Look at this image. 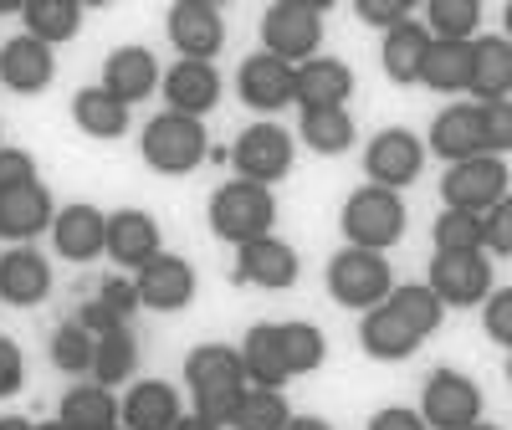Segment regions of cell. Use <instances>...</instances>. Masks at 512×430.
Masks as SVG:
<instances>
[{
	"mask_svg": "<svg viewBox=\"0 0 512 430\" xmlns=\"http://www.w3.org/2000/svg\"><path fill=\"white\" fill-rule=\"evenodd\" d=\"M185 384L195 395V415L226 425L236 400L246 395V369H241V349H226V343H200L185 359Z\"/></svg>",
	"mask_w": 512,
	"mask_h": 430,
	"instance_id": "6da1fadb",
	"label": "cell"
},
{
	"mask_svg": "<svg viewBox=\"0 0 512 430\" xmlns=\"http://www.w3.org/2000/svg\"><path fill=\"white\" fill-rule=\"evenodd\" d=\"M139 154L154 175H195V169L216 154L210 149V134L200 118H185V113H154L139 134Z\"/></svg>",
	"mask_w": 512,
	"mask_h": 430,
	"instance_id": "7a4b0ae2",
	"label": "cell"
},
{
	"mask_svg": "<svg viewBox=\"0 0 512 430\" xmlns=\"http://www.w3.org/2000/svg\"><path fill=\"white\" fill-rule=\"evenodd\" d=\"M277 226V195L267 185H251V180H231L210 195V231L231 246L246 241H262Z\"/></svg>",
	"mask_w": 512,
	"mask_h": 430,
	"instance_id": "3957f363",
	"label": "cell"
},
{
	"mask_svg": "<svg viewBox=\"0 0 512 430\" xmlns=\"http://www.w3.org/2000/svg\"><path fill=\"white\" fill-rule=\"evenodd\" d=\"M323 47V6L318 0H277L262 16V52L282 57L287 67L313 62Z\"/></svg>",
	"mask_w": 512,
	"mask_h": 430,
	"instance_id": "277c9868",
	"label": "cell"
},
{
	"mask_svg": "<svg viewBox=\"0 0 512 430\" xmlns=\"http://www.w3.org/2000/svg\"><path fill=\"white\" fill-rule=\"evenodd\" d=\"M395 292V267L384 262V251H359V246H344L328 262V297L344 308H379L384 297Z\"/></svg>",
	"mask_w": 512,
	"mask_h": 430,
	"instance_id": "5b68a950",
	"label": "cell"
},
{
	"mask_svg": "<svg viewBox=\"0 0 512 430\" xmlns=\"http://www.w3.org/2000/svg\"><path fill=\"white\" fill-rule=\"evenodd\" d=\"M405 200H400V190H379V185H364V190H354L349 195V205H344V236H349V246H359V251H390L400 236H405Z\"/></svg>",
	"mask_w": 512,
	"mask_h": 430,
	"instance_id": "8992f818",
	"label": "cell"
},
{
	"mask_svg": "<svg viewBox=\"0 0 512 430\" xmlns=\"http://www.w3.org/2000/svg\"><path fill=\"white\" fill-rule=\"evenodd\" d=\"M507 190H512V169L507 159H492V154L446 164V180H441L446 210H472V215H487L492 205H502Z\"/></svg>",
	"mask_w": 512,
	"mask_h": 430,
	"instance_id": "52a82bcc",
	"label": "cell"
},
{
	"mask_svg": "<svg viewBox=\"0 0 512 430\" xmlns=\"http://www.w3.org/2000/svg\"><path fill=\"white\" fill-rule=\"evenodd\" d=\"M425 287H431L446 308H482L492 297V262H487V251H436Z\"/></svg>",
	"mask_w": 512,
	"mask_h": 430,
	"instance_id": "ba28073f",
	"label": "cell"
},
{
	"mask_svg": "<svg viewBox=\"0 0 512 430\" xmlns=\"http://www.w3.org/2000/svg\"><path fill=\"white\" fill-rule=\"evenodd\" d=\"M231 164H236V180H251V185H277L287 180V169H292V134L282 123L262 118V123H251L241 128V139L231 149Z\"/></svg>",
	"mask_w": 512,
	"mask_h": 430,
	"instance_id": "9c48e42d",
	"label": "cell"
},
{
	"mask_svg": "<svg viewBox=\"0 0 512 430\" xmlns=\"http://www.w3.org/2000/svg\"><path fill=\"white\" fill-rule=\"evenodd\" d=\"M420 420L431 430H466L482 420V390L472 374L461 369H436L420 390Z\"/></svg>",
	"mask_w": 512,
	"mask_h": 430,
	"instance_id": "30bf717a",
	"label": "cell"
},
{
	"mask_svg": "<svg viewBox=\"0 0 512 430\" xmlns=\"http://www.w3.org/2000/svg\"><path fill=\"white\" fill-rule=\"evenodd\" d=\"M425 169V144L410 134V128H379L364 149V175L379 190H405L420 180Z\"/></svg>",
	"mask_w": 512,
	"mask_h": 430,
	"instance_id": "8fae6325",
	"label": "cell"
},
{
	"mask_svg": "<svg viewBox=\"0 0 512 430\" xmlns=\"http://www.w3.org/2000/svg\"><path fill=\"white\" fill-rule=\"evenodd\" d=\"M164 31L175 41L180 62H210L226 47V16H221V6H210V0H180V6H169Z\"/></svg>",
	"mask_w": 512,
	"mask_h": 430,
	"instance_id": "7c38bea8",
	"label": "cell"
},
{
	"mask_svg": "<svg viewBox=\"0 0 512 430\" xmlns=\"http://www.w3.org/2000/svg\"><path fill=\"white\" fill-rule=\"evenodd\" d=\"M134 287H139V303L154 308V313H185L195 303V267L175 251H159L149 267L134 272Z\"/></svg>",
	"mask_w": 512,
	"mask_h": 430,
	"instance_id": "4fadbf2b",
	"label": "cell"
},
{
	"mask_svg": "<svg viewBox=\"0 0 512 430\" xmlns=\"http://www.w3.org/2000/svg\"><path fill=\"white\" fill-rule=\"evenodd\" d=\"M164 251V231H159V221L149 210H113L108 215V262L113 267H123V272H139V267H149L154 256Z\"/></svg>",
	"mask_w": 512,
	"mask_h": 430,
	"instance_id": "5bb4252c",
	"label": "cell"
},
{
	"mask_svg": "<svg viewBox=\"0 0 512 430\" xmlns=\"http://www.w3.org/2000/svg\"><path fill=\"white\" fill-rule=\"evenodd\" d=\"M52 251L62 262H98L108 256V215L98 205H62L52 221Z\"/></svg>",
	"mask_w": 512,
	"mask_h": 430,
	"instance_id": "9a60e30c",
	"label": "cell"
},
{
	"mask_svg": "<svg viewBox=\"0 0 512 430\" xmlns=\"http://www.w3.org/2000/svg\"><path fill=\"white\" fill-rule=\"evenodd\" d=\"M292 88H297V67H287V62L272 57V52H251V57L241 62V72H236V93H241V103L256 108V113L287 108V103H292Z\"/></svg>",
	"mask_w": 512,
	"mask_h": 430,
	"instance_id": "2e32d148",
	"label": "cell"
},
{
	"mask_svg": "<svg viewBox=\"0 0 512 430\" xmlns=\"http://www.w3.org/2000/svg\"><path fill=\"white\" fill-rule=\"evenodd\" d=\"M57 77V62H52V47H41L36 36H11L6 47H0V88H11L21 98H36L47 93Z\"/></svg>",
	"mask_w": 512,
	"mask_h": 430,
	"instance_id": "e0dca14e",
	"label": "cell"
},
{
	"mask_svg": "<svg viewBox=\"0 0 512 430\" xmlns=\"http://www.w3.org/2000/svg\"><path fill=\"white\" fill-rule=\"evenodd\" d=\"M47 297H52V262L36 246H16L0 256V303L41 308Z\"/></svg>",
	"mask_w": 512,
	"mask_h": 430,
	"instance_id": "ac0fdd59",
	"label": "cell"
},
{
	"mask_svg": "<svg viewBox=\"0 0 512 430\" xmlns=\"http://www.w3.org/2000/svg\"><path fill=\"white\" fill-rule=\"evenodd\" d=\"M159 93L169 103V113H185V118H205L210 108L221 103V72L210 62H175L164 72Z\"/></svg>",
	"mask_w": 512,
	"mask_h": 430,
	"instance_id": "d6986e66",
	"label": "cell"
},
{
	"mask_svg": "<svg viewBox=\"0 0 512 430\" xmlns=\"http://www.w3.org/2000/svg\"><path fill=\"white\" fill-rule=\"evenodd\" d=\"M236 282L267 287V292L292 287V282H297V251H292L282 236H262V241L236 246Z\"/></svg>",
	"mask_w": 512,
	"mask_h": 430,
	"instance_id": "ffe728a7",
	"label": "cell"
},
{
	"mask_svg": "<svg viewBox=\"0 0 512 430\" xmlns=\"http://www.w3.org/2000/svg\"><path fill=\"white\" fill-rule=\"evenodd\" d=\"M354 93V67L344 57H313L297 67V88H292V103L313 113V108H344Z\"/></svg>",
	"mask_w": 512,
	"mask_h": 430,
	"instance_id": "44dd1931",
	"label": "cell"
},
{
	"mask_svg": "<svg viewBox=\"0 0 512 430\" xmlns=\"http://www.w3.org/2000/svg\"><path fill=\"white\" fill-rule=\"evenodd\" d=\"M359 343H364V354H369V359H379V364H400V359H410V354L420 349V333H415V323H410L405 313L390 308V297H384L379 308L364 313V323H359Z\"/></svg>",
	"mask_w": 512,
	"mask_h": 430,
	"instance_id": "7402d4cb",
	"label": "cell"
},
{
	"mask_svg": "<svg viewBox=\"0 0 512 430\" xmlns=\"http://www.w3.org/2000/svg\"><path fill=\"white\" fill-rule=\"evenodd\" d=\"M159 82H164V77H159V62H154L149 47H118V52H108V62H103V93H113L123 108L144 103Z\"/></svg>",
	"mask_w": 512,
	"mask_h": 430,
	"instance_id": "603a6c76",
	"label": "cell"
},
{
	"mask_svg": "<svg viewBox=\"0 0 512 430\" xmlns=\"http://www.w3.org/2000/svg\"><path fill=\"white\" fill-rule=\"evenodd\" d=\"M241 369H246V384H256V390H282V384L292 379L287 354H282V323H251L246 328Z\"/></svg>",
	"mask_w": 512,
	"mask_h": 430,
	"instance_id": "cb8c5ba5",
	"label": "cell"
},
{
	"mask_svg": "<svg viewBox=\"0 0 512 430\" xmlns=\"http://www.w3.org/2000/svg\"><path fill=\"white\" fill-rule=\"evenodd\" d=\"M466 93L477 103H507L512 98V41L507 36H477L472 41V77Z\"/></svg>",
	"mask_w": 512,
	"mask_h": 430,
	"instance_id": "d4e9b609",
	"label": "cell"
},
{
	"mask_svg": "<svg viewBox=\"0 0 512 430\" xmlns=\"http://www.w3.org/2000/svg\"><path fill=\"white\" fill-rule=\"evenodd\" d=\"M57 221V210H52V190L47 185H21L11 195H0V236L6 241H36V236H47Z\"/></svg>",
	"mask_w": 512,
	"mask_h": 430,
	"instance_id": "484cf974",
	"label": "cell"
},
{
	"mask_svg": "<svg viewBox=\"0 0 512 430\" xmlns=\"http://www.w3.org/2000/svg\"><path fill=\"white\" fill-rule=\"evenodd\" d=\"M425 149L441 154L446 164H461V159L487 154V149H482V118H477V103L441 108L436 123H431V134H425Z\"/></svg>",
	"mask_w": 512,
	"mask_h": 430,
	"instance_id": "4316f807",
	"label": "cell"
},
{
	"mask_svg": "<svg viewBox=\"0 0 512 430\" xmlns=\"http://www.w3.org/2000/svg\"><path fill=\"white\" fill-rule=\"evenodd\" d=\"M180 415H185V410H180L175 384H164V379H134V390L123 395L118 425H123V430H175Z\"/></svg>",
	"mask_w": 512,
	"mask_h": 430,
	"instance_id": "83f0119b",
	"label": "cell"
},
{
	"mask_svg": "<svg viewBox=\"0 0 512 430\" xmlns=\"http://www.w3.org/2000/svg\"><path fill=\"white\" fill-rule=\"evenodd\" d=\"M425 52H431V31H425L415 16H410V21H400V26H390V31H384V47H379L384 77H390V82H400V88L420 82Z\"/></svg>",
	"mask_w": 512,
	"mask_h": 430,
	"instance_id": "f1b7e54d",
	"label": "cell"
},
{
	"mask_svg": "<svg viewBox=\"0 0 512 430\" xmlns=\"http://www.w3.org/2000/svg\"><path fill=\"white\" fill-rule=\"evenodd\" d=\"M118 415H123V400H113V390H103V384H72L57 410V420L72 430H113Z\"/></svg>",
	"mask_w": 512,
	"mask_h": 430,
	"instance_id": "f546056e",
	"label": "cell"
},
{
	"mask_svg": "<svg viewBox=\"0 0 512 430\" xmlns=\"http://www.w3.org/2000/svg\"><path fill=\"white\" fill-rule=\"evenodd\" d=\"M21 26L41 47H62V41H72L82 31V0H26Z\"/></svg>",
	"mask_w": 512,
	"mask_h": 430,
	"instance_id": "4dcf8cb0",
	"label": "cell"
},
{
	"mask_svg": "<svg viewBox=\"0 0 512 430\" xmlns=\"http://www.w3.org/2000/svg\"><path fill=\"white\" fill-rule=\"evenodd\" d=\"M72 123H77L88 139L113 144V139L128 134V108H123L113 93H103V82H98V88H82V93L72 98Z\"/></svg>",
	"mask_w": 512,
	"mask_h": 430,
	"instance_id": "1f68e13d",
	"label": "cell"
},
{
	"mask_svg": "<svg viewBox=\"0 0 512 430\" xmlns=\"http://www.w3.org/2000/svg\"><path fill=\"white\" fill-rule=\"evenodd\" d=\"M466 77H472V41H431L420 67V82L431 93H466Z\"/></svg>",
	"mask_w": 512,
	"mask_h": 430,
	"instance_id": "d6a6232c",
	"label": "cell"
},
{
	"mask_svg": "<svg viewBox=\"0 0 512 430\" xmlns=\"http://www.w3.org/2000/svg\"><path fill=\"white\" fill-rule=\"evenodd\" d=\"M297 134H303V144L313 154L333 159V154L354 149V118H349V108H313L297 118Z\"/></svg>",
	"mask_w": 512,
	"mask_h": 430,
	"instance_id": "836d02e7",
	"label": "cell"
},
{
	"mask_svg": "<svg viewBox=\"0 0 512 430\" xmlns=\"http://www.w3.org/2000/svg\"><path fill=\"white\" fill-rule=\"evenodd\" d=\"M139 369V338L118 328L108 338H98V354H93V384H103V390H123L128 379H134Z\"/></svg>",
	"mask_w": 512,
	"mask_h": 430,
	"instance_id": "e575fe53",
	"label": "cell"
},
{
	"mask_svg": "<svg viewBox=\"0 0 512 430\" xmlns=\"http://www.w3.org/2000/svg\"><path fill=\"white\" fill-rule=\"evenodd\" d=\"M431 41H477L482 31V0H431L425 6Z\"/></svg>",
	"mask_w": 512,
	"mask_h": 430,
	"instance_id": "d590c367",
	"label": "cell"
},
{
	"mask_svg": "<svg viewBox=\"0 0 512 430\" xmlns=\"http://www.w3.org/2000/svg\"><path fill=\"white\" fill-rule=\"evenodd\" d=\"M292 420V405L282 400V390H256V384H246V395L236 400L231 410V430H287Z\"/></svg>",
	"mask_w": 512,
	"mask_h": 430,
	"instance_id": "8d00e7d4",
	"label": "cell"
},
{
	"mask_svg": "<svg viewBox=\"0 0 512 430\" xmlns=\"http://www.w3.org/2000/svg\"><path fill=\"white\" fill-rule=\"evenodd\" d=\"M390 308L395 313H405L410 323H415V333L420 338H431L436 328H441V318H446V303H441V297L431 292V287H425V282H395V292H390Z\"/></svg>",
	"mask_w": 512,
	"mask_h": 430,
	"instance_id": "74e56055",
	"label": "cell"
},
{
	"mask_svg": "<svg viewBox=\"0 0 512 430\" xmlns=\"http://www.w3.org/2000/svg\"><path fill=\"white\" fill-rule=\"evenodd\" d=\"M282 354L292 374H313L328 359V338L318 323H282Z\"/></svg>",
	"mask_w": 512,
	"mask_h": 430,
	"instance_id": "f35d334b",
	"label": "cell"
},
{
	"mask_svg": "<svg viewBox=\"0 0 512 430\" xmlns=\"http://www.w3.org/2000/svg\"><path fill=\"white\" fill-rule=\"evenodd\" d=\"M431 236H436V251H487V226L472 210H441Z\"/></svg>",
	"mask_w": 512,
	"mask_h": 430,
	"instance_id": "ab89813d",
	"label": "cell"
},
{
	"mask_svg": "<svg viewBox=\"0 0 512 430\" xmlns=\"http://www.w3.org/2000/svg\"><path fill=\"white\" fill-rule=\"evenodd\" d=\"M93 354H98V338L82 328L77 318L52 333V364L62 374H93Z\"/></svg>",
	"mask_w": 512,
	"mask_h": 430,
	"instance_id": "60d3db41",
	"label": "cell"
},
{
	"mask_svg": "<svg viewBox=\"0 0 512 430\" xmlns=\"http://www.w3.org/2000/svg\"><path fill=\"white\" fill-rule=\"evenodd\" d=\"M477 118H482V149L492 159H507V149H512V103H477Z\"/></svg>",
	"mask_w": 512,
	"mask_h": 430,
	"instance_id": "b9f144b4",
	"label": "cell"
},
{
	"mask_svg": "<svg viewBox=\"0 0 512 430\" xmlns=\"http://www.w3.org/2000/svg\"><path fill=\"white\" fill-rule=\"evenodd\" d=\"M482 333L512 349V287H492V297L482 303Z\"/></svg>",
	"mask_w": 512,
	"mask_h": 430,
	"instance_id": "7bdbcfd3",
	"label": "cell"
},
{
	"mask_svg": "<svg viewBox=\"0 0 512 430\" xmlns=\"http://www.w3.org/2000/svg\"><path fill=\"white\" fill-rule=\"evenodd\" d=\"M21 185H36V159L26 149H0V195H11Z\"/></svg>",
	"mask_w": 512,
	"mask_h": 430,
	"instance_id": "ee69618b",
	"label": "cell"
},
{
	"mask_svg": "<svg viewBox=\"0 0 512 430\" xmlns=\"http://www.w3.org/2000/svg\"><path fill=\"white\" fill-rule=\"evenodd\" d=\"M482 226H487V251L492 256H512V195L482 215Z\"/></svg>",
	"mask_w": 512,
	"mask_h": 430,
	"instance_id": "f6af8a7d",
	"label": "cell"
},
{
	"mask_svg": "<svg viewBox=\"0 0 512 430\" xmlns=\"http://www.w3.org/2000/svg\"><path fill=\"white\" fill-rule=\"evenodd\" d=\"M354 11H359V21H369V26H384V31L415 16V6H410V0H359Z\"/></svg>",
	"mask_w": 512,
	"mask_h": 430,
	"instance_id": "bcb514c9",
	"label": "cell"
},
{
	"mask_svg": "<svg viewBox=\"0 0 512 430\" xmlns=\"http://www.w3.org/2000/svg\"><path fill=\"white\" fill-rule=\"evenodd\" d=\"M77 323L88 328L93 338H108V333L128 328V323H123V318H118V313H113V308L103 303V297H93V303H82V308H77Z\"/></svg>",
	"mask_w": 512,
	"mask_h": 430,
	"instance_id": "7dc6e473",
	"label": "cell"
},
{
	"mask_svg": "<svg viewBox=\"0 0 512 430\" xmlns=\"http://www.w3.org/2000/svg\"><path fill=\"white\" fill-rule=\"evenodd\" d=\"M21 379H26V359L11 338H0V400H11L21 390Z\"/></svg>",
	"mask_w": 512,
	"mask_h": 430,
	"instance_id": "c3c4849f",
	"label": "cell"
},
{
	"mask_svg": "<svg viewBox=\"0 0 512 430\" xmlns=\"http://www.w3.org/2000/svg\"><path fill=\"white\" fill-rule=\"evenodd\" d=\"M98 297H103V303H108V308H113V313H118L123 323H128V318H134V308H144V303H139V287H134V282H128V277H108Z\"/></svg>",
	"mask_w": 512,
	"mask_h": 430,
	"instance_id": "681fc988",
	"label": "cell"
},
{
	"mask_svg": "<svg viewBox=\"0 0 512 430\" xmlns=\"http://www.w3.org/2000/svg\"><path fill=\"white\" fill-rule=\"evenodd\" d=\"M369 430H431V425H425L420 410H410V405H384V410H374Z\"/></svg>",
	"mask_w": 512,
	"mask_h": 430,
	"instance_id": "f907efd6",
	"label": "cell"
},
{
	"mask_svg": "<svg viewBox=\"0 0 512 430\" xmlns=\"http://www.w3.org/2000/svg\"><path fill=\"white\" fill-rule=\"evenodd\" d=\"M287 430H333V425H328L323 415H292V420H287Z\"/></svg>",
	"mask_w": 512,
	"mask_h": 430,
	"instance_id": "816d5d0a",
	"label": "cell"
},
{
	"mask_svg": "<svg viewBox=\"0 0 512 430\" xmlns=\"http://www.w3.org/2000/svg\"><path fill=\"white\" fill-rule=\"evenodd\" d=\"M175 430H226V425L205 420V415H180V420H175Z\"/></svg>",
	"mask_w": 512,
	"mask_h": 430,
	"instance_id": "f5cc1de1",
	"label": "cell"
},
{
	"mask_svg": "<svg viewBox=\"0 0 512 430\" xmlns=\"http://www.w3.org/2000/svg\"><path fill=\"white\" fill-rule=\"evenodd\" d=\"M0 430H36L31 420H21V415H6V420H0Z\"/></svg>",
	"mask_w": 512,
	"mask_h": 430,
	"instance_id": "db71d44e",
	"label": "cell"
},
{
	"mask_svg": "<svg viewBox=\"0 0 512 430\" xmlns=\"http://www.w3.org/2000/svg\"><path fill=\"white\" fill-rule=\"evenodd\" d=\"M502 26H507V41H512V0H507V11H502Z\"/></svg>",
	"mask_w": 512,
	"mask_h": 430,
	"instance_id": "11a10c76",
	"label": "cell"
},
{
	"mask_svg": "<svg viewBox=\"0 0 512 430\" xmlns=\"http://www.w3.org/2000/svg\"><path fill=\"white\" fill-rule=\"evenodd\" d=\"M36 430H72V425H62V420H47V425H36Z\"/></svg>",
	"mask_w": 512,
	"mask_h": 430,
	"instance_id": "9f6ffc18",
	"label": "cell"
},
{
	"mask_svg": "<svg viewBox=\"0 0 512 430\" xmlns=\"http://www.w3.org/2000/svg\"><path fill=\"white\" fill-rule=\"evenodd\" d=\"M466 430H502V425H482V420H477V425H466Z\"/></svg>",
	"mask_w": 512,
	"mask_h": 430,
	"instance_id": "6f0895ef",
	"label": "cell"
},
{
	"mask_svg": "<svg viewBox=\"0 0 512 430\" xmlns=\"http://www.w3.org/2000/svg\"><path fill=\"white\" fill-rule=\"evenodd\" d=\"M507 384H512V354H507Z\"/></svg>",
	"mask_w": 512,
	"mask_h": 430,
	"instance_id": "680465c9",
	"label": "cell"
},
{
	"mask_svg": "<svg viewBox=\"0 0 512 430\" xmlns=\"http://www.w3.org/2000/svg\"><path fill=\"white\" fill-rule=\"evenodd\" d=\"M113 430H123V425H113Z\"/></svg>",
	"mask_w": 512,
	"mask_h": 430,
	"instance_id": "91938a15",
	"label": "cell"
},
{
	"mask_svg": "<svg viewBox=\"0 0 512 430\" xmlns=\"http://www.w3.org/2000/svg\"><path fill=\"white\" fill-rule=\"evenodd\" d=\"M0 149H6V144H0Z\"/></svg>",
	"mask_w": 512,
	"mask_h": 430,
	"instance_id": "94428289",
	"label": "cell"
}]
</instances>
